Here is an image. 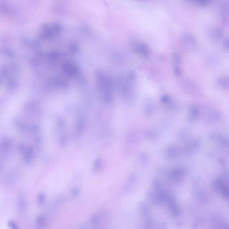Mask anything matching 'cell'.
<instances>
[{
  "label": "cell",
  "mask_w": 229,
  "mask_h": 229,
  "mask_svg": "<svg viewBox=\"0 0 229 229\" xmlns=\"http://www.w3.org/2000/svg\"><path fill=\"white\" fill-rule=\"evenodd\" d=\"M100 164H101V160L99 159H98L95 162V164L94 165V169H98L99 168Z\"/></svg>",
  "instance_id": "6da1fadb"
},
{
  "label": "cell",
  "mask_w": 229,
  "mask_h": 229,
  "mask_svg": "<svg viewBox=\"0 0 229 229\" xmlns=\"http://www.w3.org/2000/svg\"><path fill=\"white\" fill-rule=\"evenodd\" d=\"M79 190L76 188V189H74L73 190V192H72V194H73V196H77V194H79Z\"/></svg>",
  "instance_id": "7a4b0ae2"
}]
</instances>
